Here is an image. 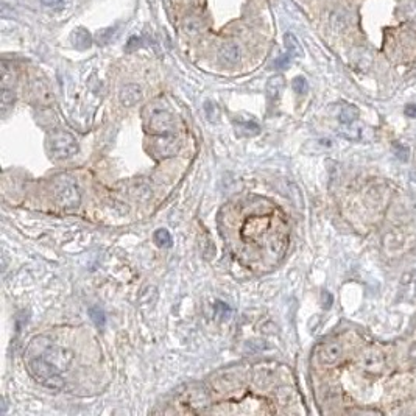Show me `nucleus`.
<instances>
[{
  "instance_id": "1",
  "label": "nucleus",
  "mask_w": 416,
  "mask_h": 416,
  "mask_svg": "<svg viewBox=\"0 0 416 416\" xmlns=\"http://www.w3.org/2000/svg\"><path fill=\"white\" fill-rule=\"evenodd\" d=\"M148 131L156 137V150L161 156L168 157L178 152L179 141L175 134V122L170 112L155 109L148 120Z\"/></svg>"
},
{
  "instance_id": "2",
  "label": "nucleus",
  "mask_w": 416,
  "mask_h": 416,
  "mask_svg": "<svg viewBox=\"0 0 416 416\" xmlns=\"http://www.w3.org/2000/svg\"><path fill=\"white\" fill-rule=\"evenodd\" d=\"M28 369H30V374L36 379V382H39L46 388L58 391L64 387V379L61 376V371L53 366L44 357L30 360Z\"/></svg>"
},
{
  "instance_id": "3",
  "label": "nucleus",
  "mask_w": 416,
  "mask_h": 416,
  "mask_svg": "<svg viewBox=\"0 0 416 416\" xmlns=\"http://www.w3.org/2000/svg\"><path fill=\"white\" fill-rule=\"evenodd\" d=\"M47 148L53 159L64 161L78 153V142L72 134L66 131H53L47 137Z\"/></svg>"
},
{
  "instance_id": "4",
  "label": "nucleus",
  "mask_w": 416,
  "mask_h": 416,
  "mask_svg": "<svg viewBox=\"0 0 416 416\" xmlns=\"http://www.w3.org/2000/svg\"><path fill=\"white\" fill-rule=\"evenodd\" d=\"M53 195H55L58 205L64 209H73L80 206V201H81L80 189L69 178H59L56 181L55 189H53Z\"/></svg>"
},
{
  "instance_id": "5",
  "label": "nucleus",
  "mask_w": 416,
  "mask_h": 416,
  "mask_svg": "<svg viewBox=\"0 0 416 416\" xmlns=\"http://www.w3.org/2000/svg\"><path fill=\"white\" fill-rule=\"evenodd\" d=\"M42 357H44L47 362H50V364L55 368H58L59 371L69 369L73 362L72 351L61 348V346H49L47 349H44V356Z\"/></svg>"
},
{
  "instance_id": "6",
  "label": "nucleus",
  "mask_w": 416,
  "mask_h": 416,
  "mask_svg": "<svg viewBox=\"0 0 416 416\" xmlns=\"http://www.w3.org/2000/svg\"><path fill=\"white\" fill-rule=\"evenodd\" d=\"M362 366L371 374H379L385 368V357L379 351H368L362 359Z\"/></svg>"
},
{
  "instance_id": "7",
  "label": "nucleus",
  "mask_w": 416,
  "mask_h": 416,
  "mask_svg": "<svg viewBox=\"0 0 416 416\" xmlns=\"http://www.w3.org/2000/svg\"><path fill=\"white\" fill-rule=\"evenodd\" d=\"M341 353L343 349L338 343H326L319 348L318 351V357L321 360V364L324 365H334L338 362V359L341 357Z\"/></svg>"
},
{
  "instance_id": "8",
  "label": "nucleus",
  "mask_w": 416,
  "mask_h": 416,
  "mask_svg": "<svg viewBox=\"0 0 416 416\" xmlns=\"http://www.w3.org/2000/svg\"><path fill=\"white\" fill-rule=\"evenodd\" d=\"M120 103L125 106H133L137 102H141L142 99V91L137 84H126V86L122 88L120 94H119Z\"/></svg>"
},
{
  "instance_id": "9",
  "label": "nucleus",
  "mask_w": 416,
  "mask_h": 416,
  "mask_svg": "<svg viewBox=\"0 0 416 416\" xmlns=\"http://www.w3.org/2000/svg\"><path fill=\"white\" fill-rule=\"evenodd\" d=\"M218 59L223 64H229V66L239 62V59H240L239 47L234 44V42H226V44L221 46V49L218 50Z\"/></svg>"
},
{
  "instance_id": "10",
  "label": "nucleus",
  "mask_w": 416,
  "mask_h": 416,
  "mask_svg": "<svg viewBox=\"0 0 416 416\" xmlns=\"http://www.w3.org/2000/svg\"><path fill=\"white\" fill-rule=\"evenodd\" d=\"M72 42H73V46H75V49L86 50L92 46V36L86 28L80 27L72 33Z\"/></svg>"
},
{
  "instance_id": "11",
  "label": "nucleus",
  "mask_w": 416,
  "mask_h": 416,
  "mask_svg": "<svg viewBox=\"0 0 416 416\" xmlns=\"http://www.w3.org/2000/svg\"><path fill=\"white\" fill-rule=\"evenodd\" d=\"M401 285L405 300H410V301L416 300V271L405 274L401 281Z\"/></svg>"
},
{
  "instance_id": "12",
  "label": "nucleus",
  "mask_w": 416,
  "mask_h": 416,
  "mask_svg": "<svg viewBox=\"0 0 416 416\" xmlns=\"http://www.w3.org/2000/svg\"><path fill=\"white\" fill-rule=\"evenodd\" d=\"M282 88H284V78L281 75H276V77L270 78L268 83H266V97H268V100L270 102L277 100Z\"/></svg>"
},
{
  "instance_id": "13",
  "label": "nucleus",
  "mask_w": 416,
  "mask_h": 416,
  "mask_svg": "<svg viewBox=\"0 0 416 416\" xmlns=\"http://www.w3.org/2000/svg\"><path fill=\"white\" fill-rule=\"evenodd\" d=\"M357 117H359V109L356 108V106H353V104H345L343 108H341V111H340L338 120H340L341 123H343V125H349V123L356 122Z\"/></svg>"
},
{
  "instance_id": "14",
  "label": "nucleus",
  "mask_w": 416,
  "mask_h": 416,
  "mask_svg": "<svg viewBox=\"0 0 416 416\" xmlns=\"http://www.w3.org/2000/svg\"><path fill=\"white\" fill-rule=\"evenodd\" d=\"M284 44L287 49V53H289L290 56H303V49L300 46V42L295 38V35L292 33H287L284 38Z\"/></svg>"
},
{
  "instance_id": "15",
  "label": "nucleus",
  "mask_w": 416,
  "mask_h": 416,
  "mask_svg": "<svg viewBox=\"0 0 416 416\" xmlns=\"http://www.w3.org/2000/svg\"><path fill=\"white\" fill-rule=\"evenodd\" d=\"M33 94L39 103H49V100H52V94L42 81H38L33 84Z\"/></svg>"
},
{
  "instance_id": "16",
  "label": "nucleus",
  "mask_w": 416,
  "mask_h": 416,
  "mask_svg": "<svg viewBox=\"0 0 416 416\" xmlns=\"http://www.w3.org/2000/svg\"><path fill=\"white\" fill-rule=\"evenodd\" d=\"M155 242L157 247H162V248H170L172 247V236H170V232L167 229H157L155 232Z\"/></svg>"
},
{
  "instance_id": "17",
  "label": "nucleus",
  "mask_w": 416,
  "mask_h": 416,
  "mask_svg": "<svg viewBox=\"0 0 416 416\" xmlns=\"http://www.w3.org/2000/svg\"><path fill=\"white\" fill-rule=\"evenodd\" d=\"M89 316H91V319H92V323L97 326L99 329H103L104 327V324H106V315H104V312L102 311L100 307H91L89 309Z\"/></svg>"
},
{
  "instance_id": "18",
  "label": "nucleus",
  "mask_w": 416,
  "mask_h": 416,
  "mask_svg": "<svg viewBox=\"0 0 416 416\" xmlns=\"http://www.w3.org/2000/svg\"><path fill=\"white\" fill-rule=\"evenodd\" d=\"M14 83V72L13 67L8 66V62H2V88H13Z\"/></svg>"
},
{
  "instance_id": "19",
  "label": "nucleus",
  "mask_w": 416,
  "mask_h": 416,
  "mask_svg": "<svg viewBox=\"0 0 416 416\" xmlns=\"http://www.w3.org/2000/svg\"><path fill=\"white\" fill-rule=\"evenodd\" d=\"M115 27H108V28H102L97 31V35H95V39H97V42L100 46H104V44H108V42L112 39L114 33H115Z\"/></svg>"
},
{
  "instance_id": "20",
  "label": "nucleus",
  "mask_w": 416,
  "mask_h": 416,
  "mask_svg": "<svg viewBox=\"0 0 416 416\" xmlns=\"http://www.w3.org/2000/svg\"><path fill=\"white\" fill-rule=\"evenodd\" d=\"M0 103H2V112L5 114L9 106H13V103H14V92H13V89L2 88V102H0Z\"/></svg>"
},
{
  "instance_id": "21",
  "label": "nucleus",
  "mask_w": 416,
  "mask_h": 416,
  "mask_svg": "<svg viewBox=\"0 0 416 416\" xmlns=\"http://www.w3.org/2000/svg\"><path fill=\"white\" fill-rule=\"evenodd\" d=\"M292 88L295 92L298 94H306L307 89H309V84H307V80L304 77H296L293 81H292Z\"/></svg>"
},
{
  "instance_id": "22",
  "label": "nucleus",
  "mask_w": 416,
  "mask_h": 416,
  "mask_svg": "<svg viewBox=\"0 0 416 416\" xmlns=\"http://www.w3.org/2000/svg\"><path fill=\"white\" fill-rule=\"evenodd\" d=\"M215 311H217V313L220 315V316H223V318H229L231 316V307L228 306V304H225V303H217L215 304Z\"/></svg>"
},
{
  "instance_id": "23",
  "label": "nucleus",
  "mask_w": 416,
  "mask_h": 416,
  "mask_svg": "<svg viewBox=\"0 0 416 416\" xmlns=\"http://www.w3.org/2000/svg\"><path fill=\"white\" fill-rule=\"evenodd\" d=\"M41 3L50 9H61L64 8V0H41Z\"/></svg>"
},
{
  "instance_id": "24",
  "label": "nucleus",
  "mask_w": 416,
  "mask_h": 416,
  "mask_svg": "<svg viewBox=\"0 0 416 416\" xmlns=\"http://www.w3.org/2000/svg\"><path fill=\"white\" fill-rule=\"evenodd\" d=\"M290 55L287 53V55H282L279 56L276 61H274V69H285V67H289V62H290Z\"/></svg>"
},
{
  "instance_id": "25",
  "label": "nucleus",
  "mask_w": 416,
  "mask_h": 416,
  "mask_svg": "<svg viewBox=\"0 0 416 416\" xmlns=\"http://www.w3.org/2000/svg\"><path fill=\"white\" fill-rule=\"evenodd\" d=\"M141 46H142L141 38H137V36H131V38H130V41L126 42V50H128V52H133V50H137Z\"/></svg>"
},
{
  "instance_id": "26",
  "label": "nucleus",
  "mask_w": 416,
  "mask_h": 416,
  "mask_svg": "<svg viewBox=\"0 0 416 416\" xmlns=\"http://www.w3.org/2000/svg\"><path fill=\"white\" fill-rule=\"evenodd\" d=\"M404 112L407 117H410V119H416V103H410V104L405 106Z\"/></svg>"
},
{
  "instance_id": "27",
  "label": "nucleus",
  "mask_w": 416,
  "mask_h": 416,
  "mask_svg": "<svg viewBox=\"0 0 416 416\" xmlns=\"http://www.w3.org/2000/svg\"><path fill=\"white\" fill-rule=\"evenodd\" d=\"M409 357H410V362L413 364V366H416V345H413L409 351Z\"/></svg>"
}]
</instances>
